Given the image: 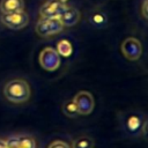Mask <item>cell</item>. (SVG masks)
Here are the masks:
<instances>
[{"label":"cell","mask_w":148,"mask_h":148,"mask_svg":"<svg viewBox=\"0 0 148 148\" xmlns=\"http://www.w3.org/2000/svg\"><path fill=\"white\" fill-rule=\"evenodd\" d=\"M59 18L64 24V27H73L80 20V12L76 8L67 7V9L60 15Z\"/></svg>","instance_id":"9c48e42d"},{"label":"cell","mask_w":148,"mask_h":148,"mask_svg":"<svg viewBox=\"0 0 148 148\" xmlns=\"http://www.w3.org/2000/svg\"><path fill=\"white\" fill-rule=\"evenodd\" d=\"M90 23L96 28H103L108 23V17L103 12H94L89 17Z\"/></svg>","instance_id":"7c38bea8"},{"label":"cell","mask_w":148,"mask_h":148,"mask_svg":"<svg viewBox=\"0 0 148 148\" xmlns=\"http://www.w3.org/2000/svg\"><path fill=\"white\" fill-rule=\"evenodd\" d=\"M141 126H142V123H141V119L136 116V114H132L127 118L126 120V128L130 133H138L139 131L141 132Z\"/></svg>","instance_id":"8fae6325"},{"label":"cell","mask_w":148,"mask_h":148,"mask_svg":"<svg viewBox=\"0 0 148 148\" xmlns=\"http://www.w3.org/2000/svg\"><path fill=\"white\" fill-rule=\"evenodd\" d=\"M64 29V24L61 23L60 18H40L35 27V30L38 36L40 37H51L59 32H61Z\"/></svg>","instance_id":"7a4b0ae2"},{"label":"cell","mask_w":148,"mask_h":148,"mask_svg":"<svg viewBox=\"0 0 148 148\" xmlns=\"http://www.w3.org/2000/svg\"><path fill=\"white\" fill-rule=\"evenodd\" d=\"M3 95L7 101L21 104L29 101L31 89L29 83L23 79H13L8 81L3 87Z\"/></svg>","instance_id":"6da1fadb"},{"label":"cell","mask_w":148,"mask_h":148,"mask_svg":"<svg viewBox=\"0 0 148 148\" xmlns=\"http://www.w3.org/2000/svg\"><path fill=\"white\" fill-rule=\"evenodd\" d=\"M121 53L128 60H138L142 54V45L135 37L126 38L120 45Z\"/></svg>","instance_id":"8992f818"},{"label":"cell","mask_w":148,"mask_h":148,"mask_svg":"<svg viewBox=\"0 0 148 148\" xmlns=\"http://www.w3.org/2000/svg\"><path fill=\"white\" fill-rule=\"evenodd\" d=\"M24 10V0H1L0 12L1 13H15Z\"/></svg>","instance_id":"30bf717a"},{"label":"cell","mask_w":148,"mask_h":148,"mask_svg":"<svg viewBox=\"0 0 148 148\" xmlns=\"http://www.w3.org/2000/svg\"><path fill=\"white\" fill-rule=\"evenodd\" d=\"M58 1H61V2H66L67 0H58Z\"/></svg>","instance_id":"ffe728a7"},{"label":"cell","mask_w":148,"mask_h":148,"mask_svg":"<svg viewBox=\"0 0 148 148\" xmlns=\"http://www.w3.org/2000/svg\"><path fill=\"white\" fill-rule=\"evenodd\" d=\"M56 51L61 57H69L73 52V46H72L71 42H68L67 39H61V40L58 42Z\"/></svg>","instance_id":"4fadbf2b"},{"label":"cell","mask_w":148,"mask_h":148,"mask_svg":"<svg viewBox=\"0 0 148 148\" xmlns=\"http://www.w3.org/2000/svg\"><path fill=\"white\" fill-rule=\"evenodd\" d=\"M141 14L145 18H147V0L143 1L142 3V7H141Z\"/></svg>","instance_id":"e0dca14e"},{"label":"cell","mask_w":148,"mask_h":148,"mask_svg":"<svg viewBox=\"0 0 148 148\" xmlns=\"http://www.w3.org/2000/svg\"><path fill=\"white\" fill-rule=\"evenodd\" d=\"M47 148H71V147L68 146V143H66L62 140H56V141H52Z\"/></svg>","instance_id":"2e32d148"},{"label":"cell","mask_w":148,"mask_h":148,"mask_svg":"<svg viewBox=\"0 0 148 148\" xmlns=\"http://www.w3.org/2000/svg\"><path fill=\"white\" fill-rule=\"evenodd\" d=\"M142 133L145 134V135H147V119H145L143 120V123H142Z\"/></svg>","instance_id":"ac0fdd59"},{"label":"cell","mask_w":148,"mask_h":148,"mask_svg":"<svg viewBox=\"0 0 148 148\" xmlns=\"http://www.w3.org/2000/svg\"><path fill=\"white\" fill-rule=\"evenodd\" d=\"M0 21L3 25L13 30H20L28 25L29 15L24 12H15V13H1Z\"/></svg>","instance_id":"3957f363"},{"label":"cell","mask_w":148,"mask_h":148,"mask_svg":"<svg viewBox=\"0 0 148 148\" xmlns=\"http://www.w3.org/2000/svg\"><path fill=\"white\" fill-rule=\"evenodd\" d=\"M62 112L65 116L69 117V118H73L77 114V111H76V106L73 102V99H69V101H66L62 105Z\"/></svg>","instance_id":"9a60e30c"},{"label":"cell","mask_w":148,"mask_h":148,"mask_svg":"<svg viewBox=\"0 0 148 148\" xmlns=\"http://www.w3.org/2000/svg\"><path fill=\"white\" fill-rule=\"evenodd\" d=\"M8 148H36V141L29 135H13L6 140Z\"/></svg>","instance_id":"ba28073f"},{"label":"cell","mask_w":148,"mask_h":148,"mask_svg":"<svg viewBox=\"0 0 148 148\" xmlns=\"http://www.w3.org/2000/svg\"><path fill=\"white\" fill-rule=\"evenodd\" d=\"M38 60L40 66L49 72H53L60 66V56L53 47H44L39 53Z\"/></svg>","instance_id":"5b68a950"},{"label":"cell","mask_w":148,"mask_h":148,"mask_svg":"<svg viewBox=\"0 0 148 148\" xmlns=\"http://www.w3.org/2000/svg\"><path fill=\"white\" fill-rule=\"evenodd\" d=\"M94 140L89 136H79L72 142V148H94Z\"/></svg>","instance_id":"5bb4252c"},{"label":"cell","mask_w":148,"mask_h":148,"mask_svg":"<svg viewBox=\"0 0 148 148\" xmlns=\"http://www.w3.org/2000/svg\"><path fill=\"white\" fill-rule=\"evenodd\" d=\"M0 148H8L6 140H2V139H0Z\"/></svg>","instance_id":"d6986e66"},{"label":"cell","mask_w":148,"mask_h":148,"mask_svg":"<svg viewBox=\"0 0 148 148\" xmlns=\"http://www.w3.org/2000/svg\"><path fill=\"white\" fill-rule=\"evenodd\" d=\"M73 102L76 106L77 114H81V116H87V114L91 113L94 110V106H95V99H94L92 95L86 90L79 91L73 97Z\"/></svg>","instance_id":"277c9868"},{"label":"cell","mask_w":148,"mask_h":148,"mask_svg":"<svg viewBox=\"0 0 148 148\" xmlns=\"http://www.w3.org/2000/svg\"><path fill=\"white\" fill-rule=\"evenodd\" d=\"M67 7L68 6L66 5V2H61L58 0H50L40 7L39 14L40 17L43 18H57L60 17V15L67 9Z\"/></svg>","instance_id":"52a82bcc"}]
</instances>
